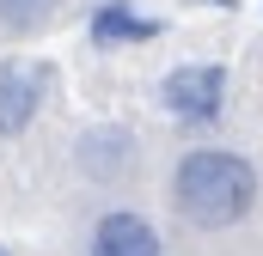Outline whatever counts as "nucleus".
Segmentation results:
<instances>
[{
  "label": "nucleus",
  "instance_id": "f257e3e1",
  "mask_svg": "<svg viewBox=\"0 0 263 256\" xmlns=\"http://www.w3.org/2000/svg\"><path fill=\"white\" fill-rule=\"evenodd\" d=\"M263 177L233 146H184L172 165V214L190 232H233L257 214Z\"/></svg>",
  "mask_w": 263,
  "mask_h": 256
},
{
  "label": "nucleus",
  "instance_id": "39448f33",
  "mask_svg": "<svg viewBox=\"0 0 263 256\" xmlns=\"http://www.w3.org/2000/svg\"><path fill=\"white\" fill-rule=\"evenodd\" d=\"M86 256H165V238L141 207H104L86 226Z\"/></svg>",
  "mask_w": 263,
  "mask_h": 256
},
{
  "label": "nucleus",
  "instance_id": "0eeeda50",
  "mask_svg": "<svg viewBox=\"0 0 263 256\" xmlns=\"http://www.w3.org/2000/svg\"><path fill=\"white\" fill-rule=\"evenodd\" d=\"M62 0H0V31L6 37H37L49 18H55Z\"/></svg>",
  "mask_w": 263,
  "mask_h": 256
},
{
  "label": "nucleus",
  "instance_id": "6e6552de",
  "mask_svg": "<svg viewBox=\"0 0 263 256\" xmlns=\"http://www.w3.org/2000/svg\"><path fill=\"white\" fill-rule=\"evenodd\" d=\"M208 6H233V0H208Z\"/></svg>",
  "mask_w": 263,
  "mask_h": 256
},
{
  "label": "nucleus",
  "instance_id": "7ed1b4c3",
  "mask_svg": "<svg viewBox=\"0 0 263 256\" xmlns=\"http://www.w3.org/2000/svg\"><path fill=\"white\" fill-rule=\"evenodd\" d=\"M55 92V67L49 61H31V55H12L0 61V140H25L43 104Z\"/></svg>",
  "mask_w": 263,
  "mask_h": 256
},
{
  "label": "nucleus",
  "instance_id": "1a4fd4ad",
  "mask_svg": "<svg viewBox=\"0 0 263 256\" xmlns=\"http://www.w3.org/2000/svg\"><path fill=\"white\" fill-rule=\"evenodd\" d=\"M0 256H12V250H6V244H0Z\"/></svg>",
  "mask_w": 263,
  "mask_h": 256
},
{
  "label": "nucleus",
  "instance_id": "f03ea898",
  "mask_svg": "<svg viewBox=\"0 0 263 256\" xmlns=\"http://www.w3.org/2000/svg\"><path fill=\"white\" fill-rule=\"evenodd\" d=\"M153 98H159V110H165L178 128L202 134V128H220V116H227L233 73H227V61H178L165 79H159Z\"/></svg>",
  "mask_w": 263,
  "mask_h": 256
},
{
  "label": "nucleus",
  "instance_id": "20e7f679",
  "mask_svg": "<svg viewBox=\"0 0 263 256\" xmlns=\"http://www.w3.org/2000/svg\"><path fill=\"white\" fill-rule=\"evenodd\" d=\"M135 159H141V140L123 122H92L73 134V171L86 183H123L135 171Z\"/></svg>",
  "mask_w": 263,
  "mask_h": 256
},
{
  "label": "nucleus",
  "instance_id": "423d86ee",
  "mask_svg": "<svg viewBox=\"0 0 263 256\" xmlns=\"http://www.w3.org/2000/svg\"><path fill=\"white\" fill-rule=\"evenodd\" d=\"M86 37H92V49H141V43L165 37V18L141 12L135 0H98L86 12Z\"/></svg>",
  "mask_w": 263,
  "mask_h": 256
}]
</instances>
